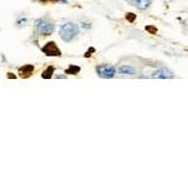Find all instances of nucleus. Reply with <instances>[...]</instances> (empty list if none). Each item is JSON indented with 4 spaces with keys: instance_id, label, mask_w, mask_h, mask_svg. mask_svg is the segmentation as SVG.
<instances>
[{
    "instance_id": "obj_13",
    "label": "nucleus",
    "mask_w": 188,
    "mask_h": 188,
    "mask_svg": "<svg viewBox=\"0 0 188 188\" xmlns=\"http://www.w3.org/2000/svg\"><path fill=\"white\" fill-rule=\"evenodd\" d=\"M94 51H96V49H94V48H89V50H88V51L84 54V56H85V58H88V56H90V55H92Z\"/></svg>"
},
{
    "instance_id": "obj_16",
    "label": "nucleus",
    "mask_w": 188,
    "mask_h": 188,
    "mask_svg": "<svg viewBox=\"0 0 188 188\" xmlns=\"http://www.w3.org/2000/svg\"><path fill=\"white\" fill-rule=\"evenodd\" d=\"M42 2H47V0H42ZM48 2H51V3H54V2H59V0H48Z\"/></svg>"
},
{
    "instance_id": "obj_9",
    "label": "nucleus",
    "mask_w": 188,
    "mask_h": 188,
    "mask_svg": "<svg viewBox=\"0 0 188 188\" xmlns=\"http://www.w3.org/2000/svg\"><path fill=\"white\" fill-rule=\"evenodd\" d=\"M54 70H55V68H54V67H48V68H47V69L43 72L42 78H43V79H50V78L53 77Z\"/></svg>"
},
{
    "instance_id": "obj_8",
    "label": "nucleus",
    "mask_w": 188,
    "mask_h": 188,
    "mask_svg": "<svg viewBox=\"0 0 188 188\" xmlns=\"http://www.w3.org/2000/svg\"><path fill=\"white\" fill-rule=\"evenodd\" d=\"M117 70L119 74H134V68L132 65H120Z\"/></svg>"
},
{
    "instance_id": "obj_6",
    "label": "nucleus",
    "mask_w": 188,
    "mask_h": 188,
    "mask_svg": "<svg viewBox=\"0 0 188 188\" xmlns=\"http://www.w3.org/2000/svg\"><path fill=\"white\" fill-rule=\"evenodd\" d=\"M128 2H129L132 5L137 7L138 9H141V10L148 9V8L150 7V4H152V0H128Z\"/></svg>"
},
{
    "instance_id": "obj_15",
    "label": "nucleus",
    "mask_w": 188,
    "mask_h": 188,
    "mask_svg": "<svg viewBox=\"0 0 188 188\" xmlns=\"http://www.w3.org/2000/svg\"><path fill=\"white\" fill-rule=\"evenodd\" d=\"M24 21H26V19H21V20H19V21H16V24H19V25H20V24H23Z\"/></svg>"
},
{
    "instance_id": "obj_7",
    "label": "nucleus",
    "mask_w": 188,
    "mask_h": 188,
    "mask_svg": "<svg viewBox=\"0 0 188 188\" xmlns=\"http://www.w3.org/2000/svg\"><path fill=\"white\" fill-rule=\"evenodd\" d=\"M33 72H34V67L31 64H26V65H23L19 68V74L21 78H26V77L31 75Z\"/></svg>"
},
{
    "instance_id": "obj_2",
    "label": "nucleus",
    "mask_w": 188,
    "mask_h": 188,
    "mask_svg": "<svg viewBox=\"0 0 188 188\" xmlns=\"http://www.w3.org/2000/svg\"><path fill=\"white\" fill-rule=\"evenodd\" d=\"M35 28H37L38 34H40V35H50L54 31V24L47 19H43V18L37 20Z\"/></svg>"
},
{
    "instance_id": "obj_11",
    "label": "nucleus",
    "mask_w": 188,
    "mask_h": 188,
    "mask_svg": "<svg viewBox=\"0 0 188 188\" xmlns=\"http://www.w3.org/2000/svg\"><path fill=\"white\" fill-rule=\"evenodd\" d=\"M125 18H127V20L129 21V23H134L136 21V14H133V13H128L127 15H125Z\"/></svg>"
},
{
    "instance_id": "obj_1",
    "label": "nucleus",
    "mask_w": 188,
    "mask_h": 188,
    "mask_svg": "<svg viewBox=\"0 0 188 188\" xmlns=\"http://www.w3.org/2000/svg\"><path fill=\"white\" fill-rule=\"evenodd\" d=\"M78 34H79V26L75 23L63 24L59 30V35L64 42H72L74 38L78 37Z\"/></svg>"
},
{
    "instance_id": "obj_5",
    "label": "nucleus",
    "mask_w": 188,
    "mask_h": 188,
    "mask_svg": "<svg viewBox=\"0 0 188 188\" xmlns=\"http://www.w3.org/2000/svg\"><path fill=\"white\" fill-rule=\"evenodd\" d=\"M173 77H174L173 73L168 69H158L152 74V78H154V79H171Z\"/></svg>"
},
{
    "instance_id": "obj_14",
    "label": "nucleus",
    "mask_w": 188,
    "mask_h": 188,
    "mask_svg": "<svg viewBox=\"0 0 188 188\" xmlns=\"http://www.w3.org/2000/svg\"><path fill=\"white\" fill-rule=\"evenodd\" d=\"M7 77H8L9 79H16V75H14L13 73H8V74H7Z\"/></svg>"
},
{
    "instance_id": "obj_10",
    "label": "nucleus",
    "mask_w": 188,
    "mask_h": 188,
    "mask_svg": "<svg viewBox=\"0 0 188 188\" xmlns=\"http://www.w3.org/2000/svg\"><path fill=\"white\" fill-rule=\"evenodd\" d=\"M79 72H80V67H79V65H70V67L65 70L67 74H72V75H75V74H78Z\"/></svg>"
},
{
    "instance_id": "obj_12",
    "label": "nucleus",
    "mask_w": 188,
    "mask_h": 188,
    "mask_svg": "<svg viewBox=\"0 0 188 188\" xmlns=\"http://www.w3.org/2000/svg\"><path fill=\"white\" fill-rule=\"evenodd\" d=\"M145 29H147V31H149L150 34H155V33H157V28H155V26L148 25V26H145Z\"/></svg>"
},
{
    "instance_id": "obj_4",
    "label": "nucleus",
    "mask_w": 188,
    "mask_h": 188,
    "mask_svg": "<svg viewBox=\"0 0 188 188\" xmlns=\"http://www.w3.org/2000/svg\"><path fill=\"white\" fill-rule=\"evenodd\" d=\"M42 51L48 55V56H60L61 53H60V49L56 47V44L54 42H49L47 43L43 48H42Z\"/></svg>"
},
{
    "instance_id": "obj_3",
    "label": "nucleus",
    "mask_w": 188,
    "mask_h": 188,
    "mask_svg": "<svg viewBox=\"0 0 188 188\" xmlns=\"http://www.w3.org/2000/svg\"><path fill=\"white\" fill-rule=\"evenodd\" d=\"M97 70V74L101 77V78H104V79H110L115 75V68L112 65V64H101L96 68Z\"/></svg>"
}]
</instances>
